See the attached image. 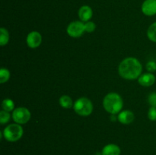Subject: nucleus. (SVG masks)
<instances>
[{
  "mask_svg": "<svg viewBox=\"0 0 156 155\" xmlns=\"http://www.w3.org/2000/svg\"><path fill=\"white\" fill-rule=\"evenodd\" d=\"M143 66L140 61L134 57H128L120 63L118 71L120 77L126 80L138 79L141 75Z\"/></svg>",
  "mask_w": 156,
  "mask_h": 155,
  "instance_id": "1",
  "label": "nucleus"
},
{
  "mask_svg": "<svg viewBox=\"0 0 156 155\" xmlns=\"http://www.w3.org/2000/svg\"><path fill=\"white\" fill-rule=\"evenodd\" d=\"M103 106L107 112L115 115L119 113L123 108V99L117 93H109L104 98Z\"/></svg>",
  "mask_w": 156,
  "mask_h": 155,
  "instance_id": "2",
  "label": "nucleus"
},
{
  "mask_svg": "<svg viewBox=\"0 0 156 155\" xmlns=\"http://www.w3.org/2000/svg\"><path fill=\"white\" fill-rule=\"evenodd\" d=\"M2 133L6 141L9 142H15L21 139L24 133V130L21 125L18 123H13L6 126Z\"/></svg>",
  "mask_w": 156,
  "mask_h": 155,
  "instance_id": "3",
  "label": "nucleus"
},
{
  "mask_svg": "<svg viewBox=\"0 0 156 155\" xmlns=\"http://www.w3.org/2000/svg\"><path fill=\"white\" fill-rule=\"evenodd\" d=\"M73 109L78 115L81 116H88L93 111L92 102L86 97H81L76 100L73 105Z\"/></svg>",
  "mask_w": 156,
  "mask_h": 155,
  "instance_id": "4",
  "label": "nucleus"
},
{
  "mask_svg": "<svg viewBox=\"0 0 156 155\" xmlns=\"http://www.w3.org/2000/svg\"><path fill=\"white\" fill-rule=\"evenodd\" d=\"M31 114L29 109L25 107H18L15 109L12 112V119L15 123L23 125L27 123L30 119Z\"/></svg>",
  "mask_w": 156,
  "mask_h": 155,
  "instance_id": "5",
  "label": "nucleus"
},
{
  "mask_svg": "<svg viewBox=\"0 0 156 155\" xmlns=\"http://www.w3.org/2000/svg\"><path fill=\"white\" fill-rule=\"evenodd\" d=\"M67 33L71 37L78 38L80 37L84 33L85 30V24L82 21H73L68 25L66 29Z\"/></svg>",
  "mask_w": 156,
  "mask_h": 155,
  "instance_id": "6",
  "label": "nucleus"
},
{
  "mask_svg": "<svg viewBox=\"0 0 156 155\" xmlns=\"http://www.w3.org/2000/svg\"><path fill=\"white\" fill-rule=\"evenodd\" d=\"M42 43V36L37 31H32L27 36V44L30 48L35 49L41 46Z\"/></svg>",
  "mask_w": 156,
  "mask_h": 155,
  "instance_id": "7",
  "label": "nucleus"
},
{
  "mask_svg": "<svg viewBox=\"0 0 156 155\" xmlns=\"http://www.w3.org/2000/svg\"><path fill=\"white\" fill-rule=\"evenodd\" d=\"M142 12L146 16L156 15V0H145L142 5Z\"/></svg>",
  "mask_w": 156,
  "mask_h": 155,
  "instance_id": "8",
  "label": "nucleus"
},
{
  "mask_svg": "<svg viewBox=\"0 0 156 155\" xmlns=\"http://www.w3.org/2000/svg\"><path fill=\"white\" fill-rule=\"evenodd\" d=\"M135 119V115L134 113L130 110H123L121 112H119L118 115H117V119L120 123L124 125L130 124L133 122Z\"/></svg>",
  "mask_w": 156,
  "mask_h": 155,
  "instance_id": "9",
  "label": "nucleus"
},
{
  "mask_svg": "<svg viewBox=\"0 0 156 155\" xmlns=\"http://www.w3.org/2000/svg\"><path fill=\"white\" fill-rule=\"evenodd\" d=\"M138 82L143 87H150L155 82V76L152 73L148 72L141 74L138 78Z\"/></svg>",
  "mask_w": 156,
  "mask_h": 155,
  "instance_id": "10",
  "label": "nucleus"
},
{
  "mask_svg": "<svg viewBox=\"0 0 156 155\" xmlns=\"http://www.w3.org/2000/svg\"><path fill=\"white\" fill-rule=\"evenodd\" d=\"M79 18L82 22H87L91 18L93 15V11L88 5H83L79 9L78 12Z\"/></svg>",
  "mask_w": 156,
  "mask_h": 155,
  "instance_id": "11",
  "label": "nucleus"
},
{
  "mask_svg": "<svg viewBox=\"0 0 156 155\" xmlns=\"http://www.w3.org/2000/svg\"><path fill=\"white\" fill-rule=\"evenodd\" d=\"M121 150L118 145L115 144H108L103 147L102 155H120Z\"/></svg>",
  "mask_w": 156,
  "mask_h": 155,
  "instance_id": "12",
  "label": "nucleus"
},
{
  "mask_svg": "<svg viewBox=\"0 0 156 155\" xmlns=\"http://www.w3.org/2000/svg\"><path fill=\"white\" fill-rule=\"evenodd\" d=\"M59 104L64 109H70L73 106V101L71 97L68 95L61 96L59 100Z\"/></svg>",
  "mask_w": 156,
  "mask_h": 155,
  "instance_id": "13",
  "label": "nucleus"
},
{
  "mask_svg": "<svg viewBox=\"0 0 156 155\" xmlns=\"http://www.w3.org/2000/svg\"><path fill=\"white\" fill-rule=\"evenodd\" d=\"M9 41V31L4 27L0 28V45L2 46L6 45Z\"/></svg>",
  "mask_w": 156,
  "mask_h": 155,
  "instance_id": "14",
  "label": "nucleus"
},
{
  "mask_svg": "<svg viewBox=\"0 0 156 155\" xmlns=\"http://www.w3.org/2000/svg\"><path fill=\"white\" fill-rule=\"evenodd\" d=\"M2 108L3 110L7 111V112H11V111L15 109V103L12 100L9 98H6L3 100L2 103Z\"/></svg>",
  "mask_w": 156,
  "mask_h": 155,
  "instance_id": "15",
  "label": "nucleus"
},
{
  "mask_svg": "<svg viewBox=\"0 0 156 155\" xmlns=\"http://www.w3.org/2000/svg\"><path fill=\"white\" fill-rule=\"evenodd\" d=\"M147 36L151 41L156 43V21L152 23L148 28Z\"/></svg>",
  "mask_w": 156,
  "mask_h": 155,
  "instance_id": "16",
  "label": "nucleus"
},
{
  "mask_svg": "<svg viewBox=\"0 0 156 155\" xmlns=\"http://www.w3.org/2000/svg\"><path fill=\"white\" fill-rule=\"evenodd\" d=\"M10 78V71L5 68H2L0 69V83L4 84L8 81Z\"/></svg>",
  "mask_w": 156,
  "mask_h": 155,
  "instance_id": "17",
  "label": "nucleus"
},
{
  "mask_svg": "<svg viewBox=\"0 0 156 155\" xmlns=\"http://www.w3.org/2000/svg\"><path fill=\"white\" fill-rule=\"evenodd\" d=\"M11 115L9 113V112L5 110H1L0 111V123L2 125L6 124L7 122H9V120H10Z\"/></svg>",
  "mask_w": 156,
  "mask_h": 155,
  "instance_id": "18",
  "label": "nucleus"
},
{
  "mask_svg": "<svg viewBox=\"0 0 156 155\" xmlns=\"http://www.w3.org/2000/svg\"><path fill=\"white\" fill-rule=\"evenodd\" d=\"M96 28V25L92 21H87L85 24V30L88 33H91L94 32Z\"/></svg>",
  "mask_w": 156,
  "mask_h": 155,
  "instance_id": "19",
  "label": "nucleus"
},
{
  "mask_svg": "<svg viewBox=\"0 0 156 155\" xmlns=\"http://www.w3.org/2000/svg\"><path fill=\"white\" fill-rule=\"evenodd\" d=\"M148 118L151 120V121L155 122L156 121V107L151 106L148 112Z\"/></svg>",
  "mask_w": 156,
  "mask_h": 155,
  "instance_id": "20",
  "label": "nucleus"
},
{
  "mask_svg": "<svg viewBox=\"0 0 156 155\" xmlns=\"http://www.w3.org/2000/svg\"><path fill=\"white\" fill-rule=\"evenodd\" d=\"M148 101L151 106L156 107V92H152L148 97Z\"/></svg>",
  "mask_w": 156,
  "mask_h": 155,
  "instance_id": "21",
  "label": "nucleus"
},
{
  "mask_svg": "<svg viewBox=\"0 0 156 155\" xmlns=\"http://www.w3.org/2000/svg\"><path fill=\"white\" fill-rule=\"evenodd\" d=\"M146 69L149 72L153 73L156 71V62L155 61H149L146 64Z\"/></svg>",
  "mask_w": 156,
  "mask_h": 155,
  "instance_id": "22",
  "label": "nucleus"
}]
</instances>
